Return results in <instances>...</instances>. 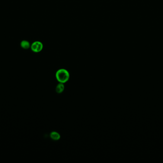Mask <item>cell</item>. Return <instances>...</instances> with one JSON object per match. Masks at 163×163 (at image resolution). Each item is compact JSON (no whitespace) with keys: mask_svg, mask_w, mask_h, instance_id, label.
Listing matches in <instances>:
<instances>
[{"mask_svg":"<svg viewBox=\"0 0 163 163\" xmlns=\"http://www.w3.org/2000/svg\"><path fill=\"white\" fill-rule=\"evenodd\" d=\"M31 48L32 50L34 52H40L42 50L43 45L41 42L35 41L31 45Z\"/></svg>","mask_w":163,"mask_h":163,"instance_id":"cell-2","label":"cell"},{"mask_svg":"<svg viewBox=\"0 0 163 163\" xmlns=\"http://www.w3.org/2000/svg\"><path fill=\"white\" fill-rule=\"evenodd\" d=\"M21 47L24 49H28L31 47L30 43L27 40H23L21 42Z\"/></svg>","mask_w":163,"mask_h":163,"instance_id":"cell-3","label":"cell"},{"mask_svg":"<svg viewBox=\"0 0 163 163\" xmlns=\"http://www.w3.org/2000/svg\"><path fill=\"white\" fill-rule=\"evenodd\" d=\"M56 77L60 83H66L70 78V74L65 69H60L56 72Z\"/></svg>","mask_w":163,"mask_h":163,"instance_id":"cell-1","label":"cell"},{"mask_svg":"<svg viewBox=\"0 0 163 163\" xmlns=\"http://www.w3.org/2000/svg\"><path fill=\"white\" fill-rule=\"evenodd\" d=\"M64 90V83H60L57 85L56 87V92L58 93H61Z\"/></svg>","mask_w":163,"mask_h":163,"instance_id":"cell-5","label":"cell"},{"mask_svg":"<svg viewBox=\"0 0 163 163\" xmlns=\"http://www.w3.org/2000/svg\"><path fill=\"white\" fill-rule=\"evenodd\" d=\"M60 135L59 133L56 132H52L50 134V137L54 141H57L60 139Z\"/></svg>","mask_w":163,"mask_h":163,"instance_id":"cell-4","label":"cell"}]
</instances>
